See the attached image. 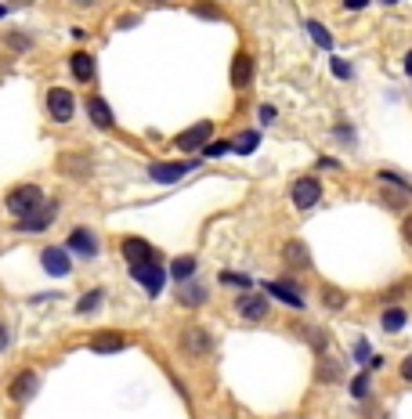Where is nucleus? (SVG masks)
<instances>
[{"mask_svg": "<svg viewBox=\"0 0 412 419\" xmlns=\"http://www.w3.org/2000/svg\"><path fill=\"white\" fill-rule=\"evenodd\" d=\"M76 4H84V8H87V4H94V0H76Z\"/></svg>", "mask_w": 412, "mask_h": 419, "instance_id": "obj_42", "label": "nucleus"}, {"mask_svg": "<svg viewBox=\"0 0 412 419\" xmlns=\"http://www.w3.org/2000/svg\"><path fill=\"white\" fill-rule=\"evenodd\" d=\"M8 347V326H0V351Z\"/></svg>", "mask_w": 412, "mask_h": 419, "instance_id": "obj_39", "label": "nucleus"}, {"mask_svg": "<svg viewBox=\"0 0 412 419\" xmlns=\"http://www.w3.org/2000/svg\"><path fill=\"white\" fill-rule=\"evenodd\" d=\"M239 315L250 318V322L268 318V297H261V293H243L239 297Z\"/></svg>", "mask_w": 412, "mask_h": 419, "instance_id": "obj_13", "label": "nucleus"}, {"mask_svg": "<svg viewBox=\"0 0 412 419\" xmlns=\"http://www.w3.org/2000/svg\"><path fill=\"white\" fill-rule=\"evenodd\" d=\"M253 80V58L250 55H235V62H232V87H246Z\"/></svg>", "mask_w": 412, "mask_h": 419, "instance_id": "obj_17", "label": "nucleus"}, {"mask_svg": "<svg viewBox=\"0 0 412 419\" xmlns=\"http://www.w3.org/2000/svg\"><path fill=\"white\" fill-rule=\"evenodd\" d=\"M4 44L11 47V51H29V47H33V40H29L26 33H8V37H4Z\"/></svg>", "mask_w": 412, "mask_h": 419, "instance_id": "obj_28", "label": "nucleus"}, {"mask_svg": "<svg viewBox=\"0 0 412 419\" xmlns=\"http://www.w3.org/2000/svg\"><path fill=\"white\" fill-rule=\"evenodd\" d=\"M351 394H355V398H366V394H369V376H358V380L351 383Z\"/></svg>", "mask_w": 412, "mask_h": 419, "instance_id": "obj_32", "label": "nucleus"}, {"mask_svg": "<svg viewBox=\"0 0 412 419\" xmlns=\"http://www.w3.org/2000/svg\"><path fill=\"white\" fill-rule=\"evenodd\" d=\"M185 308H199V304L206 300V289L203 286H192V289H181V297H178Z\"/></svg>", "mask_w": 412, "mask_h": 419, "instance_id": "obj_23", "label": "nucleus"}, {"mask_svg": "<svg viewBox=\"0 0 412 419\" xmlns=\"http://www.w3.org/2000/svg\"><path fill=\"white\" fill-rule=\"evenodd\" d=\"M340 376V365L337 362H322L319 365V380H337Z\"/></svg>", "mask_w": 412, "mask_h": 419, "instance_id": "obj_31", "label": "nucleus"}, {"mask_svg": "<svg viewBox=\"0 0 412 419\" xmlns=\"http://www.w3.org/2000/svg\"><path fill=\"white\" fill-rule=\"evenodd\" d=\"M11 4H15V8H29L33 0H11Z\"/></svg>", "mask_w": 412, "mask_h": 419, "instance_id": "obj_41", "label": "nucleus"}, {"mask_svg": "<svg viewBox=\"0 0 412 419\" xmlns=\"http://www.w3.org/2000/svg\"><path fill=\"white\" fill-rule=\"evenodd\" d=\"M120 253L127 257V264H145V261H152V257H160L156 253L145 239H138V235H131V239H123V246H120Z\"/></svg>", "mask_w": 412, "mask_h": 419, "instance_id": "obj_9", "label": "nucleus"}, {"mask_svg": "<svg viewBox=\"0 0 412 419\" xmlns=\"http://www.w3.org/2000/svg\"><path fill=\"white\" fill-rule=\"evenodd\" d=\"M402 376H405V380L412 383V354H409V358L402 362Z\"/></svg>", "mask_w": 412, "mask_h": 419, "instance_id": "obj_38", "label": "nucleus"}, {"mask_svg": "<svg viewBox=\"0 0 412 419\" xmlns=\"http://www.w3.org/2000/svg\"><path fill=\"white\" fill-rule=\"evenodd\" d=\"M127 347V340L120 333H98L91 340V351H98V354H116V351H123Z\"/></svg>", "mask_w": 412, "mask_h": 419, "instance_id": "obj_19", "label": "nucleus"}, {"mask_svg": "<svg viewBox=\"0 0 412 419\" xmlns=\"http://www.w3.org/2000/svg\"><path fill=\"white\" fill-rule=\"evenodd\" d=\"M69 250L80 253V257H98V239H94V232H87V228H73L69 232Z\"/></svg>", "mask_w": 412, "mask_h": 419, "instance_id": "obj_14", "label": "nucleus"}, {"mask_svg": "<svg viewBox=\"0 0 412 419\" xmlns=\"http://www.w3.org/2000/svg\"><path fill=\"white\" fill-rule=\"evenodd\" d=\"M319 199H322L319 177H300V181L293 185V206H297V210H311Z\"/></svg>", "mask_w": 412, "mask_h": 419, "instance_id": "obj_6", "label": "nucleus"}, {"mask_svg": "<svg viewBox=\"0 0 412 419\" xmlns=\"http://www.w3.org/2000/svg\"><path fill=\"white\" fill-rule=\"evenodd\" d=\"M384 4H394V0H384Z\"/></svg>", "mask_w": 412, "mask_h": 419, "instance_id": "obj_44", "label": "nucleus"}, {"mask_svg": "<svg viewBox=\"0 0 412 419\" xmlns=\"http://www.w3.org/2000/svg\"><path fill=\"white\" fill-rule=\"evenodd\" d=\"M131 279H138L141 286H145L149 297H160L163 293V279H167L163 257H152V261H145V264H131Z\"/></svg>", "mask_w": 412, "mask_h": 419, "instance_id": "obj_2", "label": "nucleus"}, {"mask_svg": "<svg viewBox=\"0 0 412 419\" xmlns=\"http://www.w3.org/2000/svg\"><path fill=\"white\" fill-rule=\"evenodd\" d=\"M264 289H268L272 297H279L282 304H290V308H304V297H300V289L290 286V282H268Z\"/></svg>", "mask_w": 412, "mask_h": 419, "instance_id": "obj_16", "label": "nucleus"}, {"mask_svg": "<svg viewBox=\"0 0 412 419\" xmlns=\"http://www.w3.org/2000/svg\"><path fill=\"white\" fill-rule=\"evenodd\" d=\"M257 141H261V134H257V131H250V134H243V138H235V141H232V149L246 156V152L257 149Z\"/></svg>", "mask_w": 412, "mask_h": 419, "instance_id": "obj_26", "label": "nucleus"}, {"mask_svg": "<svg viewBox=\"0 0 412 419\" xmlns=\"http://www.w3.org/2000/svg\"><path fill=\"white\" fill-rule=\"evenodd\" d=\"M69 69H73V76L80 80V84H91V80H94V58L87 51H76L69 58Z\"/></svg>", "mask_w": 412, "mask_h": 419, "instance_id": "obj_18", "label": "nucleus"}, {"mask_svg": "<svg viewBox=\"0 0 412 419\" xmlns=\"http://www.w3.org/2000/svg\"><path fill=\"white\" fill-rule=\"evenodd\" d=\"M196 163H152L149 167V177L152 181H160V185H174V181H181V177L192 170Z\"/></svg>", "mask_w": 412, "mask_h": 419, "instance_id": "obj_11", "label": "nucleus"}, {"mask_svg": "<svg viewBox=\"0 0 412 419\" xmlns=\"http://www.w3.org/2000/svg\"><path fill=\"white\" fill-rule=\"evenodd\" d=\"M322 300H326V308H333V311H340L347 304L344 289H337V286H322Z\"/></svg>", "mask_w": 412, "mask_h": 419, "instance_id": "obj_22", "label": "nucleus"}, {"mask_svg": "<svg viewBox=\"0 0 412 419\" xmlns=\"http://www.w3.org/2000/svg\"><path fill=\"white\" fill-rule=\"evenodd\" d=\"M87 116H91V123L98 127V131H113V127H116L113 109H109L102 98H91V102H87Z\"/></svg>", "mask_w": 412, "mask_h": 419, "instance_id": "obj_15", "label": "nucleus"}, {"mask_svg": "<svg viewBox=\"0 0 412 419\" xmlns=\"http://www.w3.org/2000/svg\"><path fill=\"white\" fill-rule=\"evenodd\" d=\"M405 73H409V76H412V51H409V55H405Z\"/></svg>", "mask_w": 412, "mask_h": 419, "instance_id": "obj_40", "label": "nucleus"}, {"mask_svg": "<svg viewBox=\"0 0 412 419\" xmlns=\"http://www.w3.org/2000/svg\"><path fill=\"white\" fill-rule=\"evenodd\" d=\"M355 358H358V362H366V358H369V344H366V340H358V344H355Z\"/></svg>", "mask_w": 412, "mask_h": 419, "instance_id": "obj_34", "label": "nucleus"}, {"mask_svg": "<svg viewBox=\"0 0 412 419\" xmlns=\"http://www.w3.org/2000/svg\"><path fill=\"white\" fill-rule=\"evenodd\" d=\"M170 275L174 279H192L196 275V257H178V261H174V268H170Z\"/></svg>", "mask_w": 412, "mask_h": 419, "instance_id": "obj_21", "label": "nucleus"}, {"mask_svg": "<svg viewBox=\"0 0 412 419\" xmlns=\"http://www.w3.org/2000/svg\"><path fill=\"white\" fill-rule=\"evenodd\" d=\"M58 167L66 170V174L87 177V174H91V159H84V156H62V159H58Z\"/></svg>", "mask_w": 412, "mask_h": 419, "instance_id": "obj_20", "label": "nucleus"}, {"mask_svg": "<svg viewBox=\"0 0 412 419\" xmlns=\"http://www.w3.org/2000/svg\"><path fill=\"white\" fill-rule=\"evenodd\" d=\"M282 261H286V268H293V271H311V253L300 239H290V243L282 246Z\"/></svg>", "mask_w": 412, "mask_h": 419, "instance_id": "obj_10", "label": "nucleus"}, {"mask_svg": "<svg viewBox=\"0 0 412 419\" xmlns=\"http://www.w3.org/2000/svg\"><path fill=\"white\" fill-rule=\"evenodd\" d=\"M4 15H8V8H4V4H0V19H4Z\"/></svg>", "mask_w": 412, "mask_h": 419, "instance_id": "obj_43", "label": "nucleus"}, {"mask_svg": "<svg viewBox=\"0 0 412 419\" xmlns=\"http://www.w3.org/2000/svg\"><path fill=\"white\" fill-rule=\"evenodd\" d=\"M402 235H405V243L412 246V217H405V224H402Z\"/></svg>", "mask_w": 412, "mask_h": 419, "instance_id": "obj_36", "label": "nucleus"}, {"mask_svg": "<svg viewBox=\"0 0 412 419\" xmlns=\"http://www.w3.org/2000/svg\"><path fill=\"white\" fill-rule=\"evenodd\" d=\"M192 11L199 15V19H217V22L225 19V15H221V11H217L214 4H206V0H199V4H192Z\"/></svg>", "mask_w": 412, "mask_h": 419, "instance_id": "obj_29", "label": "nucleus"}, {"mask_svg": "<svg viewBox=\"0 0 412 419\" xmlns=\"http://www.w3.org/2000/svg\"><path fill=\"white\" fill-rule=\"evenodd\" d=\"M366 4H369V0H344V8H347V11H362Z\"/></svg>", "mask_w": 412, "mask_h": 419, "instance_id": "obj_35", "label": "nucleus"}, {"mask_svg": "<svg viewBox=\"0 0 412 419\" xmlns=\"http://www.w3.org/2000/svg\"><path fill=\"white\" fill-rule=\"evenodd\" d=\"M402 326H405V311H402V308L384 311V329H387V333H398Z\"/></svg>", "mask_w": 412, "mask_h": 419, "instance_id": "obj_24", "label": "nucleus"}, {"mask_svg": "<svg viewBox=\"0 0 412 419\" xmlns=\"http://www.w3.org/2000/svg\"><path fill=\"white\" fill-rule=\"evenodd\" d=\"M55 217H58V203H40L33 214L15 221V224H19V232H44V228H51Z\"/></svg>", "mask_w": 412, "mask_h": 419, "instance_id": "obj_5", "label": "nucleus"}, {"mask_svg": "<svg viewBox=\"0 0 412 419\" xmlns=\"http://www.w3.org/2000/svg\"><path fill=\"white\" fill-rule=\"evenodd\" d=\"M40 264H44V271H47V275H69V253L66 250H58V246H47L44 253H40Z\"/></svg>", "mask_w": 412, "mask_h": 419, "instance_id": "obj_12", "label": "nucleus"}, {"mask_svg": "<svg viewBox=\"0 0 412 419\" xmlns=\"http://www.w3.org/2000/svg\"><path fill=\"white\" fill-rule=\"evenodd\" d=\"M47 112H51L55 123H69L73 112H76L73 91H66V87H51V91H47Z\"/></svg>", "mask_w": 412, "mask_h": 419, "instance_id": "obj_3", "label": "nucleus"}, {"mask_svg": "<svg viewBox=\"0 0 412 419\" xmlns=\"http://www.w3.org/2000/svg\"><path fill=\"white\" fill-rule=\"evenodd\" d=\"M228 152H232V141H206V145H203V156H210V159L228 156Z\"/></svg>", "mask_w": 412, "mask_h": 419, "instance_id": "obj_27", "label": "nucleus"}, {"mask_svg": "<svg viewBox=\"0 0 412 419\" xmlns=\"http://www.w3.org/2000/svg\"><path fill=\"white\" fill-rule=\"evenodd\" d=\"M37 387H40V376L33 373V369H22V373L11 380L8 394H11V401H29V398L37 394Z\"/></svg>", "mask_w": 412, "mask_h": 419, "instance_id": "obj_7", "label": "nucleus"}, {"mask_svg": "<svg viewBox=\"0 0 412 419\" xmlns=\"http://www.w3.org/2000/svg\"><path fill=\"white\" fill-rule=\"evenodd\" d=\"M333 73H337L340 80H347V76H351V69H347V62H340V58H333Z\"/></svg>", "mask_w": 412, "mask_h": 419, "instance_id": "obj_33", "label": "nucleus"}, {"mask_svg": "<svg viewBox=\"0 0 412 419\" xmlns=\"http://www.w3.org/2000/svg\"><path fill=\"white\" fill-rule=\"evenodd\" d=\"M44 203V192L37 188V185H19V188H11L8 192V199H4V206H8V214L15 217V221H22V217H29L33 210Z\"/></svg>", "mask_w": 412, "mask_h": 419, "instance_id": "obj_1", "label": "nucleus"}, {"mask_svg": "<svg viewBox=\"0 0 412 419\" xmlns=\"http://www.w3.org/2000/svg\"><path fill=\"white\" fill-rule=\"evenodd\" d=\"M181 351L185 354H192V358H206V354L214 351V340H210V333H206L203 326H188L185 333H181Z\"/></svg>", "mask_w": 412, "mask_h": 419, "instance_id": "obj_4", "label": "nucleus"}, {"mask_svg": "<svg viewBox=\"0 0 412 419\" xmlns=\"http://www.w3.org/2000/svg\"><path fill=\"white\" fill-rule=\"evenodd\" d=\"M210 134H214V123H196V127H188L185 134H178V149L181 152H196V149H203V145L210 141Z\"/></svg>", "mask_w": 412, "mask_h": 419, "instance_id": "obj_8", "label": "nucleus"}, {"mask_svg": "<svg viewBox=\"0 0 412 419\" xmlns=\"http://www.w3.org/2000/svg\"><path fill=\"white\" fill-rule=\"evenodd\" d=\"M308 33L315 37V44H319V47H333V37H329V29H326L322 22L311 19V22H308Z\"/></svg>", "mask_w": 412, "mask_h": 419, "instance_id": "obj_25", "label": "nucleus"}, {"mask_svg": "<svg viewBox=\"0 0 412 419\" xmlns=\"http://www.w3.org/2000/svg\"><path fill=\"white\" fill-rule=\"evenodd\" d=\"M102 297H105L102 289H91V293L80 300V315H87V311H94V308H98V304H102Z\"/></svg>", "mask_w": 412, "mask_h": 419, "instance_id": "obj_30", "label": "nucleus"}, {"mask_svg": "<svg viewBox=\"0 0 412 419\" xmlns=\"http://www.w3.org/2000/svg\"><path fill=\"white\" fill-rule=\"evenodd\" d=\"M272 120H275V109L264 105V109H261V123H272Z\"/></svg>", "mask_w": 412, "mask_h": 419, "instance_id": "obj_37", "label": "nucleus"}]
</instances>
